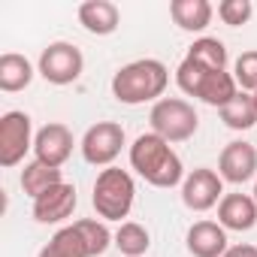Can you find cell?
<instances>
[{"mask_svg":"<svg viewBox=\"0 0 257 257\" xmlns=\"http://www.w3.org/2000/svg\"><path fill=\"white\" fill-rule=\"evenodd\" d=\"M85 70V58L82 52L73 46V43H49L40 55V64H37V73L49 82V85H73Z\"/></svg>","mask_w":257,"mask_h":257,"instance_id":"52a82bcc","label":"cell"},{"mask_svg":"<svg viewBox=\"0 0 257 257\" xmlns=\"http://www.w3.org/2000/svg\"><path fill=\"white\" fill-rule=\"evenodd\" d=\"M64 182V176H61V170L58 167H49V164H43V161H31V164H25V170H22V191L31 197V200H37V197H43L49 188H55V185H61Z\"/></svg>","mask_w":257,"mask_h":257,"instance_id":"ac0fdd59","label":"cell"},{"mask_svg":"<svg viewBox=\"0 0 257 257\" xmlns=\"http://www.w3.org/2000/svg\"><path fill=\"white\" fill-rule=\"evenodd\" d=\"M188 58L200 61L203 67H212V70H227V46L215 37L194 40V46L188 49Z\"/></svg>","mask_w":257,"mask_h":257,"instance_id":"7402d4cb","label":"cell"},{"mask_svg":"<svg viewBox=\"0 0 257 257\" xmlns=\"http://www.w3.org/2000/svg\"><path fill=\"white\" fill-rule=\"evenodd\" d=\"M224 257H257V245H248V242H242V245H230Z\"/></svg>","mask_w":257,"mask_h":257,"instance_id":"484cf974","label":"cell"},{"mask_svg":"<svg viewBox=\"0 0 257 257\" xmlns=\"http://www.w3.org/2000/svg\"><path fill=\"white\" fill-rule=\"evenodd\" d=\"M115 248L121 251V257H146V251L152 248V236L143 224L124 221L115 230Z\"/></svg>","mask_w":257,"mask_h":257,"instance_id":"ffe728a7","label":"cell"},{"mask_svg":"<svg viewBox=\"0 0 257 257\" xmlns=\"http://www.w3.org/2000/svg\"><path fill=\"white\" fill-rule=\"evenodd\" d=\"M37 257H58V254H55V251L46 245V248H40V254H37Z\"/></svg>","mask_w":257,"mask_h":257,"instance_id":"4316f807","label":"cell"},{"mask_svg":"<svg viewBox=\"0 0 257 257\" xmlns=\"http://www.w3.org/2000/svg\"><path fill=\"white\" fill-rule=\"evenodd\" d=\"M34 155H37V161L61 170L70 161V155H73V134H70V127L61 124V121H52V124L40 127L37 137H34Z\"/></svg>","mask_w":257,"mask_h":257,"instance_id":"30bf717a","label":"cell"},{"mask_svg":"<svg viewBox=\"0 0 257 257\" xmlns=\"http://www.w3.org/2000/svg\"><path fill=\"white\" fill-rule=\"evenodd\" d=\"M34 76H37V70H34V64L25 55L7 52L4 58H0V91H7V94L25 91L34 82Z\"/></svg>","mask_w":257,"mask_h":257,"instance_id":"e0dca14e","label":"cell"},{"mask_svg":"<svg viewBox=\"0 0 257 257\" xmlns=\"http://www.w3.org/2000/svg\"><path fill=\"white\" fill-rule=\"evenodd\" d=\"M221 121L230 131H251L257 124V106H254V94L239 91L224 109H221Z\"/></svg>","mask_w":257,"mask_h":257,"instance_id":"d6986e66","label":"cell"},{"mask_svg":"<svg viewBox=\"0 0 257 257\" xmlns=\"http://www.w3.org/2000/svg\"><path fill=\"white\" fill-rule=\"evenodd\" d=\"M185 245L194 257H224L227 254V230L218 221H197L191 224Z\"/></svg>","mask_w":257,"mask_h":257,"instance_id":"5bb4252c","label":"cell"},{"mask_svg":"<svg viewBox=\"0 0 257 257\" xmlns=\"http://www.w3.org/2000/svg\"><path fill=\"white\" fill-rule=\"evenodd\" d=\"M152 134H158L161 140L167 143H185L197 134V127H200V115L197 109L182 100V97H164L152 106Z\"/></svg>","mask_w":257,"mask_h":257,"instance_id":"5b68a950","label":"cell"},{"mask_svg":"<svg viewBox=\"0 0 257 257\" xmlns=\"http://www.w3.org/2000/svg\"><path fill=\"white\" fill-rule=\"evenodd\" d=\"M134 200H137V185H134L131 173L118 170V167L100 170V176L94 182L91 203H94V209H97V215L103 221H121V218H127L131 209H134Z\"/></svg>","mask_w":257,"mask_h":257,"instance_id":"277c9868","label":"cell"},{"mask_svg":"<svg viewBox=\"0 0 257 257\" xmlns=\"http://www.w3.org/2000/svg\"><path fill=\"white\" fill-rule=\"evenodd\" d=\"M170 85V70L158 58H140L124 64L112 76V97L124 106L140 103H158L164 100V91Z\"/></svg>","mask_w":257,"mask_h":257,"instance_id":"6da1fadb","label":"cell"},{"mask_svg":"<svg viewBox=\"0 0 257 257\" xmlns=\"http://www.w3.org/2000/svg\"><path fill=\"white\" fill-rule=\"evenodd\" d=\"M254 7H251V0H221L218 4V19L230 28H239L251 19Z\"/></svg>","mask_w":257,"mask_h":257,"instance_id":"d4e9b609","label":"cell"},{"mask_svg":"<svg viewBox=\"0 0 257 257\" xmlns=\"http://www.w3.org/2000/svg\"><path fill=\"white\" fill-rule=\"evenodd\" d=\"M79 25L94 37H109L121 25V13L112 0H85L79 7Z\"/></svg>","mask_w":257,"mask_h":257,"instance_id":"9a60e30c","label":"cell"},{"mask_svg":"<svg viewBox=\"0 0 257 257\" xmlns=\"http://www.w3.org/2000/svg\"><path fill=\"white\" fill-rule=\"evenodd\" d=\"M76 203H79L76 188L70 182H61L34 200V218H37V224H61L73 215Z\"/></svg>","mask_w":257,"mask_h":257,"instance_id":"7c38bea8","label":"cell"},{"mask_svg":"<svg viewBox=\"0 0 257 257\" xmlns=\"http://www.w3.org/2000/svg\"><path fill=\"white\" fill-rule=\"evenodd\" d=\"M254 106H257V91H254Z\"/></svg>","mask_w":257,"mask_h":257,"instance_id":"f1b7e54d","label":"cell"},{"mask_svg":"<svg viewBox=\"0 0 257 257\" xmlns=\"http://www.w3.org/2000/svg\"><path fill=\"white\" fill-rule=\"evenodd\" d=\"M34 124L31 115L22 109H13L0 118V167H16L25 161V155L34 149Z\"/></svg>","mask_w":257,"mask_h":257,"instance_id":"8992f818","label":"cell"},{"mask_svg":"<svg viewBox=\"0 0 257 257\" xmlns=\"http://www.w3.org/2000/svg\"><path fill=\"white\" fill-rule=\"evenodd\" d=\"M131 167L137 170V176H143L149 185L155 188H176L185 182V167L182 158L173 152V146L167 140H161L158 134H140L131 146Z\"/></svg>","mask_w":257,"mask_h":257,"instance_id":"7a4b0ae2","label":"cell"},{"mask_svg":"<svg viewBox=\"0 0 257 257\" xmlns=\"http://www.w3.org/2000/svg\"><path fill=\"white\" fill-rule=\"evenodd\" d=\"M218 224L224 230H236V233H248L257 224V203L248 194H224V200L218 203Z\"/></svg>","mask_w":257,"mask_h":257,"instance_id":"4fadbf2b","label":"cell"},{"mask_svg":"<svg viewBox=\"0 0 257 257\" xmlns=\"http://www.w3.org/2000/svg\"><path fill=\"white\" fill-rule=\"evenodd\" d=\"M251 197H254V203H257V185H254V194H251Z\"/></svg>","mask_w":257,"mask_h":257,"instance_id":"83f0119b","label":"cell"},{"mask_svg":"<svg viewBox=\"0 0 257 257\" xmlns=\"http://www.w3.org/2000/svg\"><path fill=\"white\" fill-rule=\"evenodd\" d=\"M79 149L91 167H112V161L124 149V127L118 121H97L85 131Z\"/></svg>","mask_w":257,"mask_h":257,"instance_id":"ba28073f","label":"cell"},{"mask_svg":"<svg viewBox=\"0 0 257 257\" xmlns=\"http://www.w3.org/2000/svg\"><path fill=\"white\" fill-rule=\"evenodd\" d=\"M218 176L230 185H245L257 176V149L245 140L227 143L218 158Z\"/></svg>","mask_w":257,"mask_h":257,"instance_id":"8fae6325","label":"cell"},{"mask_svg":"<svg viewBox=\"0 0 257 257\" xmlns=\"http://www.w3.org/2000/svg\"><path fill=\"white\" fill-rule=\"evenodd\" d=\"M221 200H224V179L215 170L197 167L194 173L185 176V182H182V203L191 212H209Z\"/></svg>","mask_w":257,"mask_h":257,"instance_id":"9c48e42d","label":"cell"},{"mask_svg":"<svg viewBox=\"0 0 257 257\" xmlns=\"http://www.w3.org/2000/svg\"><path fill=\"white\" fill-rule=\"evenodd\" d=\"M76 230H79V233H82V239H85L88 257H100V254H106V248H109V245H115V233H109L106 221L82 218V221H76Z\"/></svg>","mask_w":257,"mask_h":257,"instance_id":"44dd1931","label":"cell"},{"mask_svg":"<svg viewBox=\"0 0 257 257\" xmlns=\"http://www.w3.org/2000/svg\"><path fill=\"white\" fill-rule=\"evenodd\" d=\"M170 16H173V22L182 31L200 34V31H206L212 25L215 10H212L209 0H173V4H170Z\"/></svg>","mask_w":257,"mask_h":257,"instance_id":"2e32d148","label":"cell"},{"mask_svg":"<svg viewBox=\"0 0 257 257\" xmlns=\"http://www.w3.org/2000/svg\"><path fill=\"white\" fill-rule=\"evenodd\" d=\"M49 248L58 254V257H88V248H85V239L82 233L76 230V224L70 227H61L52 239H49Z\"/></svg>","mask_w":257,"mask_h":257,"instance_id":"603a6c76","label":"cell"},{"mask_svg":"<svg viewBox=\"0 0 257 257\" xmlns=\"http://www.w3.org/2000/svg\"><path fill=\"white\" fill-rule=\"evenodd\" d=\"M176 85L188 94V97H197L203 100L206 106H218L224 109L236 94H239V85L233 79V73L227 70H212V67H203L200 61L188 58L179 64L176 70Z\"/></svg>","mask_w":257,"mask_h":257,"instance_id":"3957f363","label":"cell"},{"mask_svg":"<svg viewBox=\"0 0 257 257\" xmlns=\"http://www.w3.org/2000/svg\"><path fill=\"white\" fill-rule=\"evenodd\" d=\"M233 79L239 85V91H248L254 94L257 91V49H248L236 58L233 64Z\"/></svg>","mask_w":257,"mask_h":257,"instance_id":"cb8c5ba5","label":"cell"}]
</instances>
